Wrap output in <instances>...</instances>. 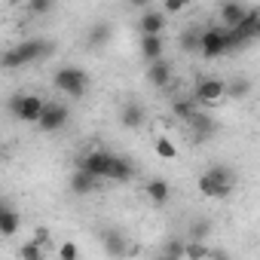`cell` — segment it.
Segmentation results:
<instances>
[{"mask_svg":"<svg viewBox=\"0 0 260 260\" xmlns=\"http://www.w3.org/2000/svg\"><path fill=\"white\" fill-rule=\"evenodd\" d=\"M172 110H175V116H178V119H184V122H190V119L199 113V110H196V104H193V98H175Z\"/></svg>","mask_w":260,"mask_h":260,"instance_id":"obj_19","label":"cell"},{"mask_svg":"<svg viewBox=\"0 0 260 260\" xmlns=\"http://www.w3.org/2000/svg\"><path fill=\"white\" fill-rule=\"evenodd\" d=\"M68 119H71V110H68L64 104L46 101V104H43V113H40V119H37V125H40V132L52 135V132H61V128L68 125Z\"/></svg>","mask_w":260,"mask_h":260,"instance_id":"obj_8","label":"cell"},{"mask_svg":"<svg viewBox=\"0 0 260 260\" xmlns=\"http://www.w3.org/2000/svg\"><path fill=\"white\" fill-rule=\"evenodd\" d=\"M107 40H110V25H107V22H98V25H92V28H89V34H86V43H89V49H101Z\"/></svg>","mask_w":260,"mask_h":260,"instance_id":"obj_17","label":"cell"},{"mask_svg":"<svg viewBox=\"0 0 260 260\" xmlns=\"http://www.w3.org/2000/svg\"><path fill=\"white\" fill-rule=\"evenodd\" d=\"M205 260H230V254H226V251H208Z\"/></svg>","mask_w":260,"mask_h":260,"instance_id":"obj_30","label":"cell"},{"mask_svg":"<svg viewBox=\"0 0 260 260\" xmlns=\"http://www.w3.org/2000/svg\"><path fill=\"white\" fill-rule=\"evenodd\" d=\"M153 260H169V257H162V254H156V257H153Z\"/></svg>","mask_w":260,"mask_h":260,"instance_id":"obj_32","label":"cell"},{"mask_svg":"<svg viewBox=\"0 0 260 260\" xmlns=\"http://www.w3.org/2000/svg\"><path fill=\"white\" fill-rule=\"evenodd\" d=\"M199 31H202V28H190V31L181 34V46H184L187 52H199Z\"/></svg>","mask_w":260,"mask_h":260,"instance_id":"obj_25","label":"cell"},{"mask_svg":"<svg viewBox=\"0 0 260 260\" xmlns=\"http://www.w3.org/2000/svg\"><path fill=\"white\" fill-rule=\"evenodd\" d=\"M138 31L141 37H166V16L159 10H147L138 19Z\"/></svg>","mask_w":260,"mask_h":260,"instance_id":"obj_10","label":"cell"},{"mask_svg":"<svg viewBox=\"0 0 260 260\" xmlns=\"http://www.w3.org/2000/svg\"><path fill=\"white\" fill-rule=\"evenodd\" d=\"M7 208H10V202H7V199H4V196H0V214H4V211H7Z\"/></svg>","mask_w":260,"mask_h":260,"instance_id":"obj_31","label":"cell"},{"mask_svg":"<svg viewBox=\"0 0 260 260\" xmlns=\"http://www.w3.org/2000/svg\"><path fill=\"white\" fill-rule=\"evenodd\" d=\"M196 187H199V193L208 196V199H226V196L233 193V187H236V175H233L230 166H211L208 172L199 175Z\"/></svg>","mask_w":260,"mask_h":260,"instance_id":"obj_2","label":"cell"},{"mask_svg":"<svg viewBox=\"0 0 260 260\" xmlns=\"http://www.w3.org/2000/svg\"><path fill=\"white\" fill-rule=\"evenodd\" d=\"M144 119H147V110H144L138 101H128V104L122 107V113H119L122 128H141V125H144Z\"/></svg>","mask_w":260,"mask_h":260,"instance_id":"obj_12","label":"cell"},{"mask_svg":"<svg viewBox=\"0 0 260 260\" xmlns=\"http://www.w3.org/2000/svg\"><path fill=\"white\" fill-rule=\"evenodd\" d=\"M181 10H184V4H181V0H169V4H166L159 13H162V16H178Z\"/></svg>","mask_w":260,"mask_h":260,"instance_id":"obj_29","label":"cell"},{"mask_svg":"<svg viewBox=\"0 0 260 260\" xmlns=\"http://www.w3.org/2000/svg\"><path fill=\"white\" fill-rule=\"evenodd\" d=\"M71 193L74 196H89L95 187H98V181L92 178V175H86V172H71Z\"/></svg>","mask_w":260,"mask_h":260,"instance_id":"obj_15","label":"cell"},{"mask_svg":"<svg viewBox=\"0 0 260 260\" xmlns=\"http://www.w3.org/2000/svg\"><path fill=\"white\" fill-rule=\"evenodd\" d=\"M46 254H43V248L31 239V242H25V245H19V260H43Z\"/></svg>","mask_w":260,"mask_h":260,"instance_id":"obj_23","label":"cell"},{"mask_svg":"<svg viewBox=\"0 0 260 260\" xmlns=\"http://www.w3.org/2000/svg\"><path fill=\"white\" fill-rule=\"evenodd\" d=\"M43 98L40 95H31V92H22V95H13V101H10V110L16 113V119H22V122H34L37 125V119H40V113H43Z\"/></svg>","mask_w":260,"mask_h":260,"instance_id":"obj_7","label":"cell"},{"mask_svg":"<svg viewBox=\"0 0 260 260\" xmlns=\"http://www.w3.org/2000/svg\"><path fill=\"white\" fill-rule=\"evenodd\" d=\"M248 10H251V7H245V4H236V0H230V4H220V10H217V19H220V28H226V31H233V28H239V25L245 22V16H248Z\"/></svg>","mask_w":260,"mask_h":260,"instance_id":"obj_9","label":"cell"},{"mask_svg":"<svg viewBox=\"0 0 260 260\" xmlns=\"http://www.w3.org/2000/svg\"><path fill=\"white\" fill-rule=\"evenodd\" d=\"M113 159H116V153H110V150H89L77 159V172H86L95 181H110Z\"/></svg>","mask_w":260,"mask_h":260,"instance_id":"obj_5","label":"cell"},{"mask_svg":"<svg viewBox=\"0 0 260 260\" xmlns=\"http://www.w3.org/2000/svg\"><path fill=\"white\" fill-rule=\"evenodd\" d=\"M104 251L107 254H113V257H122L128 248H125V239H122V233H116V230H104Z\"/></svg>","mask_w":260,"mask_h":260,"instance_id":"obj_18","label":"cell"},{"mask_svg":"<svg viewBox=\"0 0 260 260\" xmlns=\"http://www.w3.org/2000/svg\"><path fill=\"white\" fill-rule=\"evenodd\" d=\"M138 49H141V55L147 58V64H150V61H159V58H162V49H166V37H141Z\"/></svg>","mask_w":260,"mask_h":260,"instance_id":"obj_14","label":"cell"},{"mask_svg":"<svg viewBox=\"0 0 260 260\" xmlns=\"http://www.w3.org/2000/svg\"><path fill=\"white\" fill-rule=\"evenodd\" d=\"M184 251H187V242H184V239H169L159 254L169 257V260H184Z\"/></svg>","mask_w":260,"mask_h":260,"instance_id":"obj_20","label":"cell"},{"mask_svg":"<svg viewBox=\"0 0 260 260\" xmlns=\"http://www.w3.org/2000/svg\"><path fill=\"white\" fill-rule=\"evenodd\" d=\"M233 49H239L233 31H226L220 25H211V28H202L199 31V52L205 58H220V55H226Z\"/></svg>","mask_w":260,"mask_h":260,"instance_id":"obj_3","label":"cell"},{"mask_svg":"<svg viewBox=\"0 0 260 260\" xmlns=\"http://www.w3.org/2000/svg\"><path fill=\"white\" fill-rule=\"evenodd\" d=\"M208 245L205 242H187V251H184V260H205L208 257Z\"/></svg>","mask_w":260,"mask_h":260,"instance_id":"obj_24","label":"cell"},{"mask_svg":"<svg viewBox=\"0 0 260 260\" xmlns=\"http://www.w3.org/2000/svg\"><path fill=\"white\" fill-rule=\"evenodd\" d=\"M144 196H147L153 205H166L169 196H172V187H169V181H162V178H150V181L144 184Z\"/></svg>","mask_w":260,"mask_h":260,"instance_id":"obj_13","label":"cell"},{"mask_svg":"<svg viewBox=\"0 0 260 260\" xmlns=\"http://www.w3.org/2000/svg\"><path fill=\"white\" fill-rule=\"evenodd\" d=\"M147 83H150V86H156V89L169 86V83H172V64H169L166 58L150 61V64H147Z\"/></svg>","mask_w":260,"mask_h":260,"instance_id":"obj_11","label":"cell"},{"mask_svg":"<svg viewBox=\"0 0 260 260\" xmlns=\"http://www.w3.org/2000/svg\"><path fill=\"white\" fill-rule=\"evenodd\" d=\"M58 260H80V248H77V242H64V245H58Z\"/></svg>","mask_w":260,"mask_h":260,"instance_id":"obj_26","label":"cell"},{"mask_svg":"<svg viewBox=\"0 0 260 260\" xmlns=\"http://www.w3.org/2000/svg\"><path fill=\"white\" fill-rule=\"evenodd\" d=\"M19 226H22V214L10 205L4 214H0V236L10 239V236H16V233H19Z\"/></svg>","mask_w":260,"mask_h":260,"instance_id":"obj_16","label":"cell"},{"mask_svg":"<svg viewBox=\"0 0 260 260\" xmlns=\"http://www.w3.org/2000/svg\"><path fill=\"white\" fill-rule=\"evenodd\" d=\"M28 13H31V16H46V13H52V0H31V4H28Z\"/></svg>","mask_w":260,"mask_h":260,"instance_id":"obj_27","label":"cell"},{"mask_svg":"<svg viewBox=\"0 0 260 260\" xmlns=\"http://www.w3.org/2000/svg\"><path fill=\"white\" fill-rule=\"evenodd\" d=\"M226 95H230V98H248V95H251V80H245V77L233 80V83L226 86Z\"/></svg>","mask_w":260,"mask_h":260,"instance_id":"obj_22","label":"cell"},{"mask_svg":"<svg viewBox=\"0 0 260 260\" xmlns=\"http://www.w3.org/2000/svg\"><path fill=\"white\" fill-rule=\"evenodd\" d=\"M208 233H211V220H199V223H193V239L190 242H205Z\"/></svg>","mask_w":260,"mask_h":260,"instance_id":"obj_28","label":"cell"},{"mask_svg":"<svg viewBox=\"0 0 260 260\" xmlns=\"http://www.w3.org/2000/svg\"><path fill=\"white\" fill-rule=\"evenodd\" d=\"M223 98H226V83L217 80V77H205L193 89V104L196 107H211V104H220Z\"/></svg>","mask_w":260,"mask_h":260,"instance_id":"obj_6","label":"cell"},{"mask_svg":"<svg viewBox=\"0 0 260 260\" xmlns=\"http://www.w3.org/2000/svg\"><path fill=\"white\" fill-rule=\"evenodd\" d=\"M156 156H162V159H178V147H175V141L172 138H166V135H159L156 138Z\"/></svg>","mask_w":260,"mask_h":260,"instance_id":"obj_21","label":"cell"},{"mask_svg":"<svg viewBox=\"0 0 260 260\" xmlns=\"http://www.w3.org/2000/svg\"><path fill=\"white\" fill-rule=\"evenodd\" d=\"M52 86L61 92V95H68V98H83L86 95V89H89V74L83 71V68H61L55 77H52Z\"/></svg>","mask_w":260,"mask_h":260,"instance_id":"obj_4","label":"cell"},{"mask_svg":"<svg viewBox=\"0 0 260 260\" xmlns=\"http://www.w3.org/2000/svg\"><path fill=\"white\" fill-rule=\"evenodd\" d=\"M52 49L49 40H40V37H31V40H22L10 49L0 52V68L4 71H16V68H25V64H34L40 58H46Z\"/></svg>","mask_w":260,"mask_h":260,"instance_id":"obj_1","label":"cell"}]
</instances>
